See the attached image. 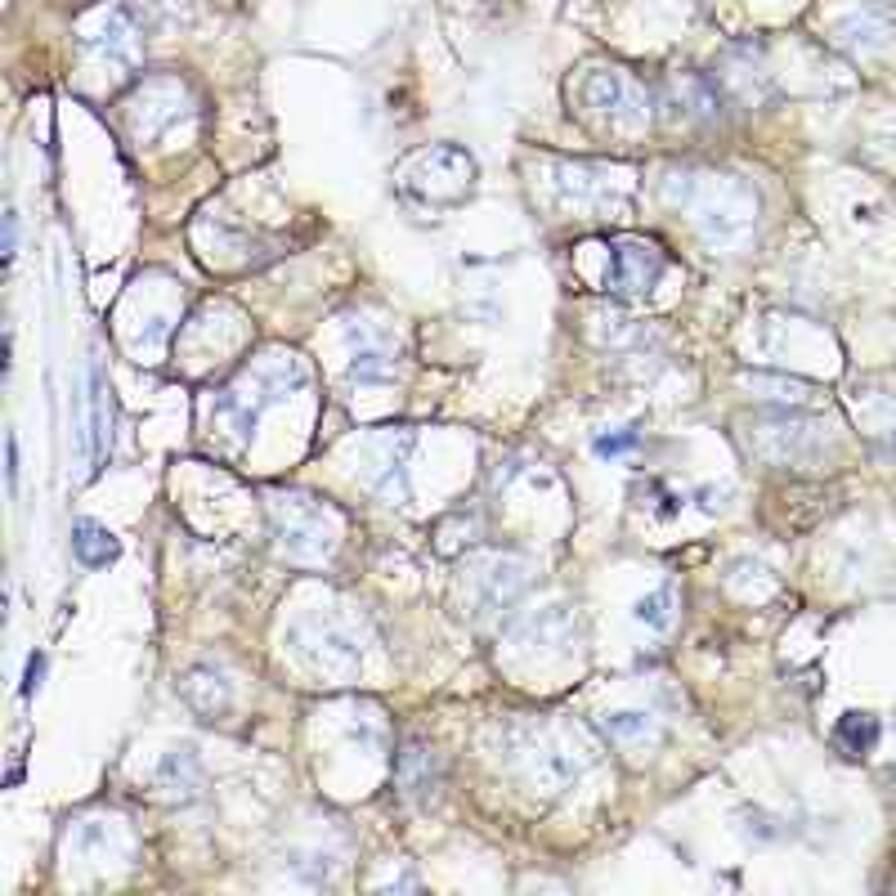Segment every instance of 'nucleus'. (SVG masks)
Here are the masks:
<instances>
[{"mask_svg":"<svg viewBox=\"0 0 896 896\" xmlns=\"http://www.w3.org/2000/svg\"><path fill=\"white\" fill-rule=\"evenodd\" d=\"M274 511V524H278V538H283V552L292 561H323L336 543V515L305 498V493H278L269 502Z\"/></svg>","mask_w":896,"mask_h":896,"instance_id":"f257e3e1","label":"nucleus"},{"mask_svg":"<svg viewBox=\"0 0 896 896\" xmlns=\"http://www.w3.org/2000/svg\"><path fill=\"white\" fill-rule=\"evenodd\" d=\"M506 749L524 767V780L538 785V789H548V794L570 789L583 776V762H588L583 749H570V745H561V740H552L543 731H515Z\"/></svg>","mask_w":896,"mask_h":896,"instance_id":"f03ea898","label":"nucleus"},{"mask_svg":"<svg viewBox=\"0 0 896 896\" xmlns=\"http://www.w3.org/2000/svg\"><path fill=\"white\" fill-rule=\"evenodd\" d=\"M663 278V252L646 238H614L601 287L610 296H646Z\"/></svg>","mask_w":896,"mask_h":896,"instance_id":"7ed1b4c3","label":"nucleus"},{"mask_svg":"<svg viewBox=\"0 0 896 896\" xmlns=\"http://www.w3.org/2000/svg\"><path fill=\"white\" fill-rule=\"evenodd\" d=\"M749 444H754V453H762L771 462H811V457L825 453V431L811 417L780 413V417L758 422L754 435H749Z\"/></svg>","mask_w":896,"mask_h":896,"instance_id":"20e7f679","label":"nucleus"},{"mask_svg":"<svg viewBox=\"0 0 896 896\" xmlns=\"http://www.w3.org/2000/svg\"><path fill=\"white\" fill-rule=\"evenodd\" d=\"M152 785H157V794L166 798V803H179V807H189V803H198L203 798V789H207V776H203V762H198V754L185 745V749H170L161 762H157V776H152Z\"/></svg>","mask_w":896,"mask_h":896,"instance_id":"39448f33","label":"nucleus"},{"mask_svg":"<svg viewBox=\"0 0 896 896\" xmlns=\"http://www.w3.org/2000/svg\"><path fill=\"white\" fill-rule=\"evenodd\" d=\"M292 641H296V654L309 668H318V672H349V668H358V646L349 637L332 632V628H301Z\"/></svg>","mask_w":896,"mask_h":896,"instance_id":"423d86ee","label":"nucleus"},{"mask_svg":"<svg viewBox=\"0 0 896 896\" xmlns=\"http://www.w3.org/2000/svg\"><path fill=\"white\" fill-rule=\"evenodd\" d=\"M475 583H480V597H475V614H493V610H506L520 592H524V565L520 561H511V557H493V561H484L480 565V574H475Z\"/></svg>","mask_w":896,"mask_h":896,"instance_id":"0eeeda50","label":"nucleus"},{"mask_svg":"<svg viewBox=\"0 0 896 896\" xmlns=\"http://www.w3.org/2000/svg\"><path fill=\"white\" fill-rule=\"evenodd\" d=\"M179 695H185V703H189L198 717H207V722L225 717L229 703H234L229 681H225L220 672H211V668H189L185 677H179Z\"/></svg>","mask_w":896,"mask_h":896,"instance_id":"6e6552de","label":"nucleus"},{"mask_svg":"<svg viewBox=\"0 0 896 896\" xmlns=\"http://www.w3.org/2000/svg\"><path fill=\"white\" fill-rule=\"evenodd\" d=\"M72 552H77L81 565L104 570V565H112V561L121 557V543H117V538H112L104 524H95V520H77V524H72Z\"/></svg>","mask_w":896,"mask_h":896,"instance_id":"1a4fd4ad","label":"nucleus"},{"mask_svg":"<svg viewBox=\"0 0 896 896\" xmlns=\"http://www.w3.org/2000/svg\"><path fill=\"white\" fill-rule=\"evenodd\" d=\"M104 400H108L104 368L90 364V462H99V457H104V444H108V413H104Z\"/></svg>","mask_w":896,"mask_h":896,"instance_id":"9d476101","label":"nucleus"},{"mask_svg":"<svg viewBox=\"0 0 896 896\" xmlns=\"http://www.w3.org/2000/svg\"><path fill=\"white\" fill-rule=\"evenodd\" d=\"M605 736L610 740H654L659 736V722L650 712H637V708H623V712H605Z\"/></svg>","mask_w":896,"mask_h":896,"instance_id":"9b49d317","label":"nucleus"},{"mask_svg":"<svg viewBox=\"0 0 896 896\" xmlns=\"http://www.w3.org/2000/svg\"><path fill=\"white\" fill-rule=\"evenodd\" d=\"M391 373H395L391 354H386V349H377V345H364V349H358V354L349 358V382H358V386L391 382Z\"/></svg>","mask_w":896,"mask_h":896,"instance_id":"f8f14e48","label":"nucleus"},{"mask_svg":"<svg viewBox=\"0 0 896 896\" xmlns=\"http://www.w3.org/2000/svg\"><path fill=\"white\" fill-rule=\"evenodd\" d=\"M874 740H878V722H874V717H865V712H847L843 722H838V745H847L851 754H869Z\"/></svg>","mask_w":896,"mask_h":896,"instance_id":"ddd939ff","label":"nucleus"},{"mask_svg":"<svg viewBox=\"0 0 896 896\" xmlns=\"http://www.w3.org/2000/svg\"><path fill=\"white\" fill-rule=\"evenodd\" d=\"M672 605H677V592H672V588H659V592H650V597L637 601V619H641L646 628L663 632V628L672 623Z\"/></svg>","mask_w":896,"mask_h":896,"instance_id":"4468645a","label":"nucleus"},{"mask_svg":"<svg viewBox=\"0 0 896 896\" xmlns=\"http://www.w3.org/2000/svg\"><path fill=\"white\" fill-rule=\"evenodd\" d=\"M637 444H641L637 431H610V435L597 440V457H619V453H632Z\"/></svg>","mask_w":896,"mask_h":896,"instance_id":"2eb2a0df","label":"nucleus"},{"mask_svg":"<svg viewBox=\"0 0 896 896\" xmlns=\"http://www.w3.org/2000/svg\"><path fill=\"white\" fill-rule=\"evenodd\" d=\"M14 247H19V211L10 207V211H6V260L14 256Z\"/></svg>","mask_w":896,"mask_h":896,"instance_id":"dca6fc26","label":"nucleus"},{"mask_svg":"<svg viewBox=\"0 0 896 896\" xmlns=\"http://www.w3.org/2000/svg\"><path fill=\"white\" fill-rule=\"evenodd\" d=\"M6 453H10V466H6V475H10V493H19V440H14V435L6 440Z\"/></svg>","mask_w":896,"mask_h":896,"instance_id":"f3484780","label":"nucleus"},{"mask_svg":"<svg viewBox=\"0 0 896 896\" xmlns=\"http://www.w3.org/2000/svg\"><path fill=\"white\" fill-rule=\"evenodd\" d=\"M41 672H46V654H32V663H28V686H23L28 695L41 686Z\"/></svg>","mask_w":896,"mask_h":896,"instance_id":"a211bd4d","label":"nucleus"}]
</instances>
